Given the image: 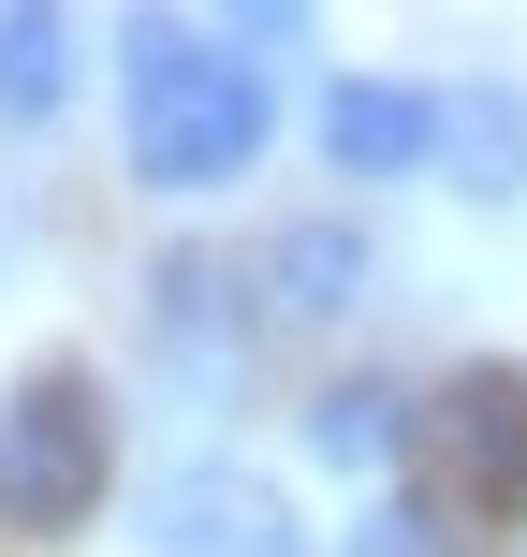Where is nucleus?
Segmentation results:
<instances>
[{
	"mask_svg": "<svg viewBox=\"0 0 527 557\" xmlns=\"http://www.w3.org/2000/svg\"><path fill=\"white\" fill-rule=\"evenodd\" d=\"M117 117H133V176L147 191L205 206L278 147V74L221 45V15H133L117 29Z\"/></svg>",
	"mask_w": 527,
	"mask_h": 557,
	"instance_id": "nucleus-1",
	"label": "nucleus"
},
{
	"mask_svg": "<svg viewBox=\"0 0 527 557\" xmlns=\"http://www.w3.org/2000/svg\"><path fill=\"white\" fill-rule=\"evenodd\" d=\"M117 484V411L88 367H29L15 396H0V543H59L88 529Z\"/></svg>",
	"mask_w": 527,
	"mask_h": 557,
	"instance_id": "nucleus-2",
	"label": "nucleus"
},
{
	"mask_svg": "<svg viewBox=\"0 0 527 557\" xmlns=\"http://www.w3.org/2000/svg\"><path fill=\"white\" fill-rule=\"evenodd\" d=\"M425 499H454V513L527 499V367H454L425 396Z\"/></svg>",
	"mask_w": 527,
	"mask_h": 557,
	"instance_id": "nucleus-3",
	"label": "nucleus"
},
{
	"mask_svg": "<svg viewBox=\"0 0 527 557\" xmlns=\"http://www.w3.org/2000/svg\"><path fill=\"white\" fill-rule=\"evenodd\" d=\"M147 557H308L293 499H278L264 470H235V455H176L162 484H147Z\"/></svg>",
	"mask_w": 527,
	"mask_h": 557,
	"instance_id": "nucleus-4",
	"label": "nucleus"
},
{
	"mask_svg": "<svg viewBox=\"0 0 527 557\" xmlns=\"http://www.w3.org/2000/svg\"><path fill=\"white\" fill-rule=\"evenodd\" d=\"M308 133H323V176L396 191V176H440V88L425 74H337Z\"/></svg>",
	"mask_w": 527,
	"mask_h": 557,
	"instance_id": "nucleus-5",
	"label": "nucleus"
},
{
	"mask_svg": "<svg viewBox=\"0 0 527 557\" xmlns=\"http://www.w3.org/2000/svg\"><path fill=\"white\" fill-rule=\"evenodd\" d=\"M250 294H278V323H352V308L381 294V250H366L352 221H278L250 250Z\"/></svg>",
	"mask_w": 527,
	"mask_h": 557,
	"instance_id": "nucleus-6",
	"label": "nucleus"
},
{
	"mask_svg": "<svg viewBox=\"0 0 527 557\" xmlns=\"http://www.w3.org/2000/svg\"><path fill=\"white\" fill-rule=\"evenodd\" d=\"M440 176L469 206H527V88H499V74L440 88Z\"/></svg>",
	"mask_w": 527,
	"mask_h": 557,
	"instance_id": "nucleus-7",
	"label": "nucleus"
},
{
	"mask_svg": "<svg viewBox=\"0 0 527 557\" xmlns=\"http://www.w3.org/2000/svg\"><path fill=\"white\" fill-rule=\"evenodd\" d=\"M308 455L323 470H411L425 455V396L411 382H323L308 396Z\"/></svg>",
	"mask_w": 527,
	"mask_h": 557,
	"instance_id": "nucleus-8",
	"label": "nucleus"
},
{
	"mask_svg": "<svg viewBox=\"0 0 527 557\" xmlns=\"http://www.w3.org/2000/svg\"><path fill=\"white\" fill-rule=\"evenodd\" d=\"M221 294H235L221 250H162V264H147V337H162L176 367H221V352H235V308H221Z\"/></svg>",
	"mask_w": 527,
	"mask_h": 557,
	"instance_id": "nucleus-9",
	"label": "nucleus"
},
{
	"mask_svg": "<svg viewBox=\"0 0 527 557\" xmlns=\"http://www.w3.org/2000/svg\"><path fill=\"white\" fill-rule=\"evenodd\" d=\"M74 103V15H0V117H45Z\"/></svg>",
	"mask_w": 527,
	"mask_h": 557,
	"instance_id": "nucleus-10",
	"label": "nucleus"
},
{
	"mask_svg": "<svg viewBox=\"0 0 527 557\" xmlns=\"http://www.w3.org/2000/svg\"><path fill=\"white\" fill-rule=\"evenodd\" d=\"M352 557H454V499H425V484H381V499L352 513Z\"/></svg>",
	"mask_w": 527,
	"mask_h": 557,
	"instance_id": "nucleus-11",
	"label": "nucleus"
}]
</instances>
